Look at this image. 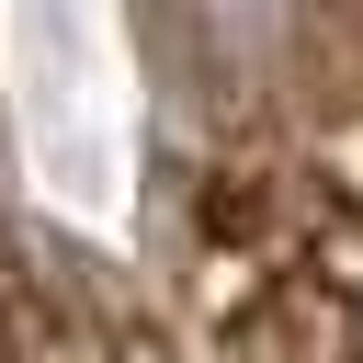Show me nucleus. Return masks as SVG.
<instances>
[{
	"label": "nucleus",
	"mask_w": 363,
	"mask_h": 363,
	"mask_svg": "<svg viewBox=\"0 0 363 363\" xmlns=\"http://www.w3.org/2000/svg\"><path fill=\"white\" fill-rule=\"evenodd\" d=\"M0 363H147V340H136L91 284H57V272L0 227Z\"/></svg>",
	"instance_id": "1"
}]
</instances>
